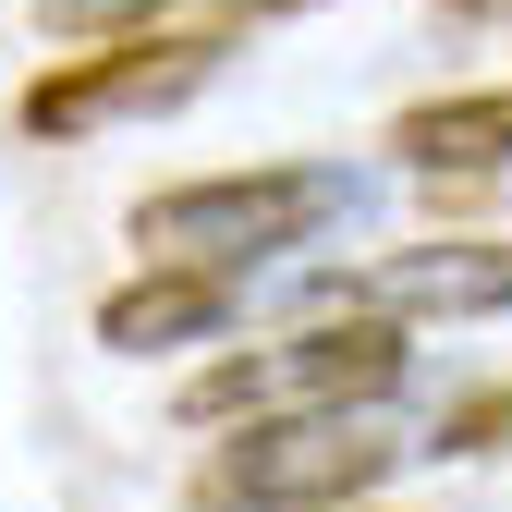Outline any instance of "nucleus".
Returning <instances> with one entry per match:
<instances>
[{
	"mask_svg": "<svg viewBox=\"0 0 512 512\" xmlns=\"http://www.w3.org/2000/svg\"><path fill=\"white\" fill-rule=\"evenodd\" d=\"M330 220H354V171H342V159H256V171H196V183L135 196L122 244H135L147 269L256 281V269H281L293 244H317Z\"/></svg>",
	"mask_w": 512,
	"mask_h": 512,
	"instance_id": "f257e3e1",
	"label": "nucleus"
},
{
	"mask_svg": "<svg viewBox=\"0 0 512 512\" xmlns=\"http://www.w3.org/2000/svg\"><path fill=\"white\" fill-rule=\"evenodd\" d=\"M415 464V427L391 403H305V415H244L232 439H208L196 464V512H342L378 500Z\"/></svg>",
	"mask_w": 512,
	"mask_h": 512,
	"instance_id": "f03ea898",
	"label": "nucleus"
},
{
	"mask_svg": "<svg viewBox=\"0 0 512 512\" xmlns=\"http://www.w3.org/2000/svg\"><path fill=\"white\" fill-rule=\"evenodd\" d=\"M220 61H232V25H122L110 49H74V61H49V74L13 86V135L37 147H86L110 135V122H159L183 98H208L220 86Z\"/></svg>",
	"mask_w": 512,
	"mask_h": 512,
	"instance_id": "7ed1b4c3",
	"label": "nucleus"
},
{
	"mask_svg": "<svg viewBox=\"0 0 512 512\" xmlns=\"http://www.w3.org/2000/svg\"><path fill=\"white\" fill-rule=\"evenodd\" d=\"M403 366H415L403 317L342 305V317H305V330H281V342H244V354L196 366L183 378V415L196 427H244V415H305V403H391Z\"/></svg>",
	"mask_w": 512,
	"mask_h": 512,
	"instance_id": "20e7f679",
	"label": "nucleus"
},
{
	"mask_svg": "<svg viewBox=\"0 0 512 512\" xmlns=\"http://www.w3.org/2000/svg\"><path fill=\"white\" fill-rule=\"evenodd\" d=\"M317 305H366V317H500L512 305V232H439V244L366 256V269H317Z\"/></svg>",
	"mask_w": 512,
	"mask_h": 512,
	"instance_id": "39448f33",
	"label": "nucleus"
},
{
	"mask_svg": "<svg viewBox=\"0 0 512 512\" xmlns=\"http://www.w3.org/2000/svg\"><path fill=\"white\" fill-rule=\"evenodd\" d=\"M232 305H244V281H220V269H135V281L98 305V342H110V354L220 342V330H232Z\"/></svg>",
	"mask_w": 512,
	"mask_h": 512,
	"instance_id": "423d86ee",
	"label": "nucleus"
},
{
	"mask_svg": "<svg viewBox=\"0 0 512 512\" xmlns=\"http://www.w3.org/2000/svg\"><path fill=\"white\" fill-rule=\"evenodd\" d=\"M391 159L427 171V183H488L512 171V86H476V98H415L391 122Z\"/></svg>",
	"mask_w": 512,
	"mask_h": 512,
	"instance_id": "0eeeda50",
	"label": "nucleus"
},
{
	"mask_svg": "<svg viewBox=\"0 0 512 512\" xmlns=\"http://www.w3.org/2000/svg\"><path fill=\"white\" fill-rule=\"evenodd\" d=\"M147 13H171V0H37L49 37H122V25H147Z\"/></svg>",
	"mask_w": 512,
	"mask_h": 512,
	"instance_id": "6e6552de",
	"label": "nucleus"
},
{
	"mask_svg": "<svg viewBox=\"0 0 512 512\" xmlns=\"http://www.w3.org/2000/svg\"><path fill=\"white\" fill-rule=\"evenodd\" d=\"M208 13H220V25H232V13L256 25V13H317V0H208Z\"/></svg>",
	"mask_w": 512,
	"mask_h": 512,
	"instance_id": "1a4fd4ad",
	"label": "nucleus"
},
{
	"mask_svg": "<svg viewBox=\"0 0 512 512\" xmlns=\"http://www.w3.org/2000/svg\"><path fill=\"white\" fill-rule=\"evenodd\" d=\"M452 25H512V0H439Z\"/></svg>",
	"mask_w": 512,
	"mask_h": 512,
	"instance_id": "9d476101",
	"label": "nucleus"
}]
</instances>
